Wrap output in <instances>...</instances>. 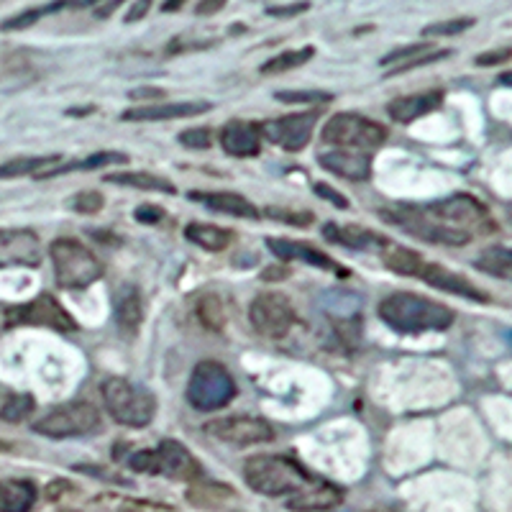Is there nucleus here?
<instances>
[{
  "label": "nucleus",
  "mask_w": 512,
  "mask_h": 512,
  "mask_svg": "<svg viewBox=\"0 0 512 512\" xmlns=\"http://www.w3.org/2000/svg\"><path fill=\"white\" fill-rule=\"evenodd\" d=\"M192 203L205 205L213 213H226V216L233 218H259V208H256L251 200H246L239 192H190Z\"/></svg>",
  "instance_id": "nucleus-24"
},
{
  "label": "nucleus",
  "mask_w": 512,
  "mask_h": 512,
  "mask_svg": "<svg viewBox=\"0 0 512 512\" xmlns=\"http://www.w3.org/2000/svg\"><path fill=\"white\" fill-rule=\"evenodd\" d=\"M205 433L231 446H262L274 441V428L256 415H226L205 423Z\"/></svg>",
  "instance_id": "nucleus-13"
},
{
  "label": "nucleus",
  "mask_w": 512,
  "mask_h": 512,
  "mask_svg": "<svg viewBox=\"0 0 512 512\" xmlns=\"http://www.w3.org/2000/svg\"><path fill=\"white\" fill-rule=\"evenodd\" d=\"M236 397V382L231 372L218 361H200L192 369L190 382H187V402L200 413H213L231 405Z\"/></svg>",
  "instance_id": "nucleus-7"
},
{
  "label": "nucleus",
  "mask_w": 512,
  "mask_h": 512,
  "mask_svg": "<svg viewBox=\"0 0 512 512\" xmlns=\"http://www.w3.org/2000/svg\"><path fill=\"white\" fill-rule=\"evenodd\" d=\"M180 144L185 149H210L213 146V131L210 128H187L180 134Z\"/></svg>",
  "instance_id": "nucleus-40"
},
{
  "label": "nucleus",
  "mask_w": 512,
  "mask_h": 512,
  "mask_svg": "<svg viewBox=\"0 0 512 512\" xmlns=\"http://www.w3.org/2000/svg\"><path fill=\"white\" fill-rule=\"evenodd\" d=\"M249 320L256 333H262L264 338H285L295 326V308H292L290 297L282 292H259L251 300Z\"/></svg>",
  "instance_id": "nucleus-12"
},
{
  "label": "nucleus",
  "mask_w": 512,
  "mask_h": 512,
  "mask_svg": "<svg viewBox=\"0 0 512 512\" xmlns=\"http://www.w3.org/2000/svg\"><path fill=\"white\" fill-rule=\"evenodd\" d=\"M64 512H70V510H64Z\"/></svg>",
  "instance_id": "nucleus-53"
},
{
  "label": "nucleus",
  "mask_w": 512,
  "mask_h": 512,
  "mask_svg": "<svg viewBox=\"0 0 512 512\" xmlns=\"http://www.w3.org/2000/svg\"><path fill=\"white\" fill-rule=\"evenodd\" d=\"M208 111L210 103H205V100H200V103H192V100H185V103H144L123 113V121H169V118H192Z\"/></svg>",
  "instance_id": "nucleus-23"
},
{
  "label": "nucleus",
  "mask_w": 512,
  "mask_h": 512,
  "mask_svg": "<svg viewBox=\"0 0 512 512\" xmlns=\"http://www.w3.org/2000/svg\"><path fill=\"white\" fill-rule=\"evenodd\" d=\"M308 3H292V6H269L267 13L274 18H292L308 11Z\"/></svg>",
  "instance_id": "nucleus-44"
},
{
  "label": "nucleus",
  "mask_w": 512,
  "mask_h": 512,
  "mask_svg": "<svg viewBox=\"0 0 512 512\" xmlns=\"http://www.w3.org/2000/svg\"><path fill=\"white\" fill-rule=\"evenodd\" d=\"M44 246L29 228H0V269L39 267Z\"/></svg>",
  "instance_id": "nucleus-16"
},
{
  "label": "nucleus",
  "mask_w": 512,
  "mask_h": 512,
  "mask_svg": "<svg viewBox=\"0 0 512 512\" xmlns=\"http://www.w3.org/2000/svg\"><path fill=\"white\" fill-rule=\"evenodd\" d=\"M134 218L136 221L146 223V226H157V223L164 218V210L157 208V205H141V208L134 213Z\"/></svg>",
  "instance_id": "nucleus-43"
},
{
  "label": "nucleus",
  "mask_w": 512,
  "mask_h": 512,
  "mask_svg": "<svg viewBox=\"0 0 512 512\" xmlns=\"http://www.w3.org/2000/svg\"><path fill=\"white\" fill-rule=\"evenodd\" d=\"M185 239L190 244L200 246L205 251H226L233 244V231L221 226H210V223H190L185 228Z\"/></svg>",
  "instance_id": "nucleus-29"
},
{
  "label": "nucleus",
  "mask_w": 512,
  "mask_h": 512,
  "mask_svg": "<svg viewBox=\"0 0 512 512\" xmlns=\"http://www.w3.org/2000/svg\"><path fill=\"white\" fill-rule=\"evenodd\" d=\"M512 57V49H497V52H487V54H479L477 64L479 67H489V64H500L505 59Z\"/></svg>",
  "instance_id": "nucleus-45"
},
{
  "label": "nucleus",
  "mask_w": 512,
  "mask_h": 512,
  "mask_svg": "<svg viewBox=\"0 0 512 512\" xmlns=\"http://www.w3.org/2000/svg\"><path fill=\"white\" fill-rule=\"evenodd\" d=\"M21 323L24 326L54 328V331L62 333L77 331V320L52 295H39L31 303L8 310V326H21Z\"/></svg>",
  "instance_id": "nucleus-14"
},
{
  "label": "nucleus",
  "mask_w": 512,
  "mask_h": 512,
  "mask_svg": "<svg viewBox=\"0 0 512 512\" xmlns=\"http://www.w3.org/2000/svg\"><path fill=\"white\" fill-rule=\"evenodd\" d=\"M320 167L328 169L331 175L344 177L351 182H367L372 177V157L367 152L354 149H331L318 157Z\"/></svg>",
  "instance_id": "nucleus-20"
},
{
  "label": "nucleus",
  "mask_w": 512,
  "mask_h": 512,
  "mask_svg": "<svg viewBox=\"0 0 512 512\" xmlns=\"http://www.w3.org/2000/svg\"><path fill=\"white\" fill-rule=\"evenodd\" d=\"M341 502H344V489H338L336 484L318 479L313 487H308L300 495L290 497L287 507L292 512H328L341 505Z\"/></svg>",
  "instance_id": "nucleus-25"
},
{
  "label": "nucleus",
  "mask_w": 512,
  "mask_h": 512,
  "mask_svg": "<svg viewBox=\"0 0 512 512\" xmlns=\"http://www.w3.org/2000/svg\"><path fill=\"white\" fill-rule=\"evenodd\" d=\"M57 162H62V157H57V154H49V157L11 159V162L0 164V180H11V177H24V175H39L41 169Z\"/></svg>",
  "instance_id": "nucleus-33"
},
{
  "label": "nucleus",
  "mask_w": 512,
  "mask_h": 512,
  "mask_svg": "<svg viewBox=\"0 0 512 512\" xmlns=\"http://www.w3.org/2000/svg\"><path fill=\"white\" fill-rule=\"evenodd\" d=\"M497 82H500V85H505V88H512V70L510 72H502L500 80H497Z\"/></svg>",
  "instance_id": "nucleus-49"
},
{
  "label": "nucleus",
  "mask_w": 512,
  "mask_h": 512,
  "mask_svg": "<svg viewBox=\"0 0 512 512\" xmlns=\"http://www.w3.org/2000/svg\"><path fill=\"white\" fill-rule=\"evenodd\" d=\"M318 123V113L305 111V113H290V116L274 118V121L262 123V136L272 141L274 146H280L285 152H303L305 146L310 144Z\"/></svg>",
  "instance_id": "nucleus-15"
},
{
  "label": "nucleus",
  "mask_w": 512,
  "mask_h": 512,
  "mask_svg": "<svg viewBox=\"0 0 512 512\" xmlns=\"http://www.w3.org/2000/svg\"><path fill=\"white\" fill-rule=\"evenodd\" d=\"M128 157L123 152H98L93 154V157L88 159H80V162H57V164H49V167H44L39 172V180H47V177H59V175H67V172H95V169H103L108 167V164H126Z\"/></svg>",
  "instance_id": "nucleus-28"
},
{
  "label": "nucleus",
  "mask_w": 512,
  "mask_h": 512,
  "mask_svg": "<svg viewBox=\"0 0 512 512\" xmlns=\"http://www.w3.org/2000/svg\"><path fill=\"white\" fill-rule=\"evenodd\" d=\"M36 402L31 395H8V400L3 402V408H0V420H6V423H21V420L29 418L34 413Z\"/></svg>",
  "instance_id": "nucleus-35"
},
{
  "label": "nucleus",
  "mask_w": 512,
  "mask_h": 512,
  "mask_svg": "<svg viewBox=\"0 0 512 512\" xmlns=\"http://www.w3.org/2000/svg\"><path fill=\"white\" fill-rule=\"evenodd\" d=\"M100 428H103V420H100L98 408L82 400L59 405L34 423V431L47 438H80L100 433Z\"/></svg>",
  "instance_id": "nucleus-10"
},
{
  "label": "nucleus",
  "mask_w": 512,
  "mask_h": 512,
  "mask_svg": "<svg viewBox=\"0 0 512 512\" xmlns=\"http://www.w3.org/2000/svg\"><path fill=\"white\" fill-rule=\"evenodd\" d=\"M287 274H290L287 269H280V272H267L264 274V280H272V277H287Z\"/></svg>",
  "instance_id": "nucleus-50"
},
{
  "label": "nucleus",
  "mask_w": 512,
  "mask_h": 512,
  "mask_svg": "<svg viewBox=\"0 0 512 512\" xmlns=\"http://www.w3.org/2000/svg\"><path fill=\"white\" fill-rule=\"evenodd\" d=\"M113 315L121 328L123 336H134L139 326L144 323V297H141L139 285L123 282L113 295Z\"/></svg>",
  "instance_id": "nucleus-21"
},
{
  "label": "nucleus",
  "mask_w": 512,
  "mask_h": 512,
  "mask_svg": "<svg viewBox=\"0 0 512 512\" xmlns=\"http://www.w3.org/2000/svg\"><path fill=\"white\" fill-rule=\"evenodd\" d=\"M59 8H64V3H57V6H41V8H31V11L21 13V16L11 18V21H6V24L0 26L3 31H16V29H26V26H31L36 21V18H41L44 13H54L59 11Z\"/></svg>",
  "instance_id": "nucleus-39"
},
{
  "label": "nucleus",
  "mask_w": 512,
  "mask_h": 512,
  "mask_svg": "<svg viewBox=\"0 0 512 512\" xmlns=\"http://www.w3.org/2000/svg\"><path fill=\"white\" fill-rule=\"evenodd\" d=\"M39 489L31 479H3L0 482V512H31Z\"/></svg>",
  "instance_id": "nucleus-27"
},
{
  "label": "nucleus",
  "mask_w": 512,
  "mask_h": 512,
  "mask_svg": "<svg viewBox=\"0 0 512 512\" xmlns=\"http://www.w3.org/2000/svg\"><path fill=\"white\" fill-rule=\"evenodd\" d=\"M320 139L336 149H354V152H374L387 141V128L359 113H336L323 126Z\"/></svg>",
  "instance_id": "nucleus-8"
},
{
  "label": "nucleus",
  "mask_w": 512,
  "mask_h": 512,
  "mask_svg": "<svg viewBox=\"0 0 512 512\" xmlns=\"http://www.w3.org/2000/svg\"><path fill=\"white\" fill-rule=\"evenodd\" d=\"M223 3L216 0V3H205V6H198V13H213V11H221Z\"/></svg>",
  "instance_id": "nucleus-48"
},
{
  "label": "nucleus",
  "mask_w": 512,
  "mask_h": 512,
  "mask_svg": "<svg viewBox=\"0 0 512 512\" xmlns=\"http://www.w3.org/2000/svg\"><path fill=\"white\" fill-rule=\"evenodd\" d=\"M54 280L62 290H85L103 277V264L85 244L75 239H57L49 246Z\"/></svg>",
  "instance_id": "nucleus-6"
},
{
  "label": "nucleus",
  "mask_w": 512,
  "mask_h": 512,
  "mask_svg": "<svg viewBox=\"0 0 512 512\" xmlns=\"http://www.w3.org/2000/svg\"><path fill=\"white\" fill-rule=\"evenodd\" d=\"M244 479L259 495L287 497V500L300 495V492H305V489L318 482V477H313L297 461L272 454H256L251 459H246Z\"/></svg>",
  "instance_id": "nucleus-2"
},
{
  "label": "nucleus",
  "mask_w": 512,
  "mask_h": 512,
  "mask_svg": "<svg viewBox=\"0 0 512 512\" xmlns=\"http://www.w3.org/2000/svg\"><path fill=\"white\" fill-rule=\"evenodd\" d=\"M269 218H277V221H287L292 223V226H308V223H313V216L310 213H292V210H277V208H269L267 210Z\"/></svg>",
  "instance_id": "nucleus-42"
},
{
  "label": "nucleus",
  "mask_w": 512,
  "mask_h": 512,
  "mask_svg": "<svg viewBox=\"0 0 512 512\" xmlns=\"http://www.w3.org/2000/svg\"><path fill=\"white\" fill-rule=\"evenodd\" d=\"M446 57H451V49H438L425 41V44H408V47L392 49L390 54H384L379 59V64L387 67L390 75H400V72L418 70V67H425V64L441 62Z\"/></svg>",
  "instance_id": "nucleus-17"
},
{
  "label": "nucleus",
  "mask_w": 512,
  "mask_h": 512,
  "mask_svg": "<svg viewBox=\"0 0 512 512\" xmlns=\"http://www.w3.org/2000/svg\"><path fill=\"white\" fill-rule=\"evenodd\" d=\"M128 466L134 472L159 474L175 482H195L203 477V464L180 441H162L159 448H141L128 459Z\"/></svg>",
  "instance_id": "nucleus-5"
},
{
  "label": "nucleus",
  "mask_w": 512,
  "mask_h": 512,
  "mask_svg": "<svg viewBox=\"0 0 512 512\" xmlns=\"http://www.w3.org/2000/svg\"><path fill=\"white\" fill-rule=\"evenodd\" d=\"M146 11H149V3H146V0H141L139 6H134V8H131V11H128L126 24H134V21H139V18H144Z\"/></svg>",
  "instance_id": "nucleus-47"
},
{
  "label": "nucleus",
  "mask_w": 512,
  "mask_h": 512,
  "mask_svg": "<svg viewBox=\"0 0 512 512\" xmlns=\"http://www.w3.org/2000/svg\"><path fill=\"white\" fill-rule=\"evenodd\" d=\"M144 98H152L154 103H157V98H162V90H157V88L131 90V100H136V103H139V100H144Z\"/></svg>",
  "instance_id": "nucleus-46"
},
{
  "label": "nucleus",
  "mask_w": 512,
  "mask_h": 512,
  "mask_svg": "<svg viewBox=\"0 0 512 512\" xmlns=\"http://www.w3.org/2000/svg\"><path fill=\"white\" fill-rule=\"evenodd\" d=\"M379 318L397 333H443L454 326L456 313L431 297L413 292H392L379 303Z\"/></svg>",
  "instance_id": "nucleus-1"
},
{
  "label": "nucleus",
  "mask_w": 512,
  "mask_h": 512,
  "mask_svg": "<svg viewBox=\"0 0 512 512\" xmlns=\"http://www.w3.org/2000/svg\"><path fill=\"white\" fill-rule=\"evenodd\" d=\"M367 512H382V510H367Z\"/></svg>",
  "instance_id": "nucleus-51"
},
{
  "label": "nucleus",
  "mask_w": 512,
  "mask_h": 512,
  "mask_svg": "<svg viewBox=\"0 0 512 512\" xmlns=\"http://www.w3.org/2000/svg\"><path fill=\"white\" fill-rule=\"evenodd\" d=\"M474 18H451V21H436V24L425 26L423 36L433 39V36H456L464 34L466 29H472Z\"/></svg>",
  "instance_id": "nucleus-37"
},
{
  "label": "nucleus",
  "mask_w": 512,
  "mask_h": 512,
  "mask_svg": "<svg viewBox=\"0 0 512 512\" xmlns=\"http://www.w3.org/2000/svg\"><path fill=\"white\" fill-rule=\"evenodd\" d=\"M269 251L274 256H280L282 262H305L310 267H318V269H328V272H336V274H344V269L338 267L333 262L331 256L323 254L320 249L315 246L303 244V241H290V239H267Z\"/></svg>",
  "instance_id": "nucleus-22"
},
{
  "label": "nucleus",
  "mask_w": 512,
  "mask_h": 512,
  "mask_svg": "<svg viewBox=\"0 0 512 512\" xmlns=\"http://www.w3.org/2000/svg\"><path fill=\"white\" fill-rule=\"evenodd\" d=\"M262 139V126L254 121H228L221 128L223 152L231 154V157H259V152H262Z\"/></svg>",
  "instance_id": "nucleus-19"
},
{
  "label": "nucleus",
  "mask_w": 512,
  "mask_h": 512,
  "mask_svg": "<svg viewBox=\"0 0 512 512\" xmlns=\"http://www.w3.org/2000/svg\"><path fill=\"white\" fill-rule=\"evenodd\" d=\"M103 395V405L118 425L126 428H144L157 415V397L152 392L141 387V384L128 382L123 377L105 379L100 387Z\"/></svg>",
  "instance_id": "nucleus-4"
},
{
  "label": "nucleus",
  "mask_w": 512,
  "mask_h": 512,
  "mask_svg": "<svg viewBox=\"0 0 512 512\" xmlns=\"http://www.w3.org/2000/svg\"><path fill=\"white\" fill-rule=\"evenodd\" d=\"M103 203H105V198H103V195H100L98 190L77 192L75 198L70 200L72 210H77V213H85V216H93V213H100V210H103Z\"/></svg>",
  "instance_id": "nucleus-38"
},
{
  "label": "nucleus",
  "mask_w": 512,
  "mask_h": 512,
  "mask_svg": "<svg viewBox=\"0 0 512 512\" xmlns=\"http://www.w3.org/2000/svg\"><path fill=\"white\" fill-rule=\"evenodd\" d=\"M195 313L208 331H223V326H226V308H223V300L216 292H203L198 297Z\"/></svg>",
  "instance_id": "nucleus-32"
},
{
  "label": "nucleus",
  "mask_w": 512,
  "mask_h": 512,
  "mask_svg": "<svg viewBox=\"0 0 512 512\" xmlns=\"http://www.w3.org/2000/svg\"><path fill=\"white\" fill-rule=\"evenodd\" d=\"M384 264H387L395 274H405V277L423 280L431 287H436V290L451 292V295L464 297V300H474V303H487L489 300V297L469 280H464V277H459V274L454 272H448L441 264L425 262L423 256L415 254V251L402 249V246H387V251H384Z\"/></svg>",
  "instance_id": "nucleus-3"
},
{
  "label": "nucleus",
  "mask_w": 512,
  "mask_h": 512,
  "mask_svg": "<svg viewBox=\"0 0 512 512\" xmlns=\"http://www.w3.org/2000/svg\"><path fill=\"white\" fill-rule=\"evenodd\" d=\"M477 267L497 280L512 282V249L507 246H489L477 256Z\"/></svg>",
  "instance_id": "nucleus-31"
},
{
  "label": "nucleus",
  "mask_w": 512,
  "mask_h": 512,
  "mask_svg": "<svg viewBox=\"0 0 512 512\" xmlns=\"http://www.w3.org/2000/svg\"><path fill=\"white\" fill-rule=\"evenodd\" d=\"M323 236H326L331 244L346 246V249L351 251H377V254H384L387 246L392 244L390 239H384L382 233L354 226V223H326V226H323Z\"/></svg>",
  "instance_id": "nucleus-18"
},
{
  "label": "nucleus",
  "mask_w": 512,
  "mask_h": 512,
  "mask_svg": "<svg viewBox=\"0 0 512 512\" xmlns=\"http://www.w3.org/2000/svg\"><path fill=\"white\" fill-rule=\"evenodd\" d=\"M105 182L121 187H134V190H146V192H164V195H175L177 187L169 180L159 175H149V172H113V175L105 177Z\"/></svg>",
  "instance_id": "nucleus-30"
},
{
  "label": "nucleus",
  "mask_w": 512,
  "mask_h": 512,
  "mask_svg": "<svg viewBox=\"0 0 512 512\" xmlns=\"http://www.w3.org/2000/svg\"><path fill=\"white\" fill-rule=\"evenodd\" d=\"M123 512H136V510H123Z\"/></svg>",
  "instance_id": "nucleus-52"
},
{
  "label": "nucleus",
  "mask_w": 512,
  "mask_h": 512,
  "mask_svg": "<svg viewBox=\"0 0 512 512\" xmlns=\"http://www.w3.org/2000/svg\"><path fill=\"white\" fill-rule=\"evenodd\" d=\"M382 216L395 223V226H400L405 233H410V236H415L420 241H428V244L466 246L472 241V236H466V233L436 221L423 208H415V205H397L392 210H384Z\"/></svg>",
  "instance_id": "nucleus-11"
},
{
  "label": "nucleus",
  "mask_w": 512,
  "mask_h": 512,
  "mask_svg": "<svg viewBox=\"0 0 512 512\" xmlns=\"http://www.w3.org/2000/svg\"><path fill=\"white\" fill-rule=\"evenodd\" d=\"M313 190H315V195H318V198L328 200V203H333V205H336V208H341V210L351 208L349 198H346V195H341V192L333 190V187L326 185V182H315Z\"/></svg>",
  "instance_id": "nucleus-41"
},
{
  "label": "nucleus",
  "mask_w": 512,
  "mask_h": 512,
  "mask_svg": "<svg viewBox=\"0 0 512 512\" xmlns=\"http://www.w3.org/2000/svg\"><path fill=\"white\" fill-rule=\"evenodd\" d=\"M274 98L280 100V103H290V105H300V103L323 105V103H331L333 95L326 93V90H280V93H274Z\"/></svg>",
  "instance_id": "nucleus-36"
},
{
  "label": "nucleus",
  "mask_w": 512,
  "mask_h": 512,
  "mask_svg": "<svg viewBox=\"0 0 512 512\" xmlns=\"http://www.w3.org/2000/svg\"><path fill=\"white\" fill-rule=\"evenodd\" d=\"M428 216L436 221L446 223V226L456 228V231L466 233V236H487V233L497 231L495 218L489 216V210L479 203L472 195H451L446 200H436V203L423 205Z\"/></svg>",
  "instance_id": "nucleus-9"
},
{
  "label": "nucleus",
  "mask_w": 512,
  "mask_h": 512,
  "mask_svg": "<svg viewBox=\"0 0 512 512\" xmlns=\"http://www.w3.org/2000/svg\"><path fill=\"white\" fill-rule=\"evenodd\" d=\"M443 103L441 90H428V93H415L405 95V98H397L387 105V113H390L392 121L397 123H413L418 118L428 116Z\"/></svg>",
  "instance_id": "nucleus-26"
},
{
  "label": "nucleus",
  "mask_w": 512,
  "mask_h": 512,
  "mask_svg": "<svg viewBox=\"0 0 512 512\" xmlns=\"http://www.w3.org/2000/svg\"><path fill=\"white\" fill-rule=\"evenodd\" d=\"M315 54L313 47L303 49H292V52L280 54V57L269 59V62L262 64V75H280V72L295 70V67H303L305 62H310Z\"/></svg>",
  "instance_id": "nucleus-34"
}]
</instances>
